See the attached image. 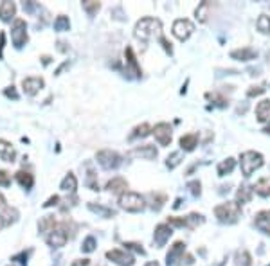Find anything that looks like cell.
Wrapping results in <instances>:
<instances>
[{"label": "cell", "instance_id": "1", "mask_svg": "<svg viewBox=\"0 0 270 266\" xmlns=\"http://www.w3.org/2000/svg\"><path fill=\"white\" fill-rule=\"evenodd\" d=\"M134 34L137 40L140 42H150L151 38H161L162 36V24L161 20L157 18H151V16H146V18H140L137 24H135Z\"/></svg>", "mask_w": 270, "mask_h": 266}, {"label": "cell", "instance_id": "2", "mask_svg": "<svg viewBox=\"0 0 270 266\" xmlns=\"http://www.w3.org/2000/svg\"><path fill=\"white\" fill-rule=\"evenodd\" d=\"M241 207L238 202H227V204H220L214 207V216L222 221V223H234L239 218Z\"/></svg>", "mask_w": 270, "mask_h": 266}, {"label": "cell", "instance_id": "3", "mask_svg": "<svg viewBox=\"0 0 270 266\" xmlns=\"http://www.w3.org/2000/svg\"><path fill=\"white\" fill-rule=\"evenodd\" d=\"M239 166H241V173L243 177H250L256 169H260L263 166V155L258 151H245L239 157Z\"/></svg>", "mask_w": 270, "mask_h": 266}, {"label": "cell", "instance_id": "4", "mask_svg": "<svg viewBox=\"0 0 270 266\" xmlns=\"http://www.w3.org/2000/svg\"><path fill=\"white\" fill-rule=\"evenodd\" d=\"M119 205L121 209L128 210V212H140V210H144V198L137 193L126 191L119 196Z\"/></svg>", "mask_w": 270, "mask_h": 266}, {"label": "cell", "instance_id": "5", "mask_svg": "<svg viewBox=\"0 0 270 266\" xmlns=\"http://www.w3.org/2000/svg\"><path fill=\"white\" fill-rule=\"evenodd\" d=\"M11 40L16 49H22L27 43V24L22 18H16L13 22V29H11Z\"/></svg>", "mask_w": 270, "mask_h": 266}, {"label": "cell", "instance_id": "6", "mask_svg": "<svg viewBox=\"0 0 270 266\" xmlns=\"http://www.w3.org/2000/svg\"><path fill=\"white\" fill-rule=\"evenodd\" d=\"M96 158L103 169H117L121 166V160H123L119 153L112 151V149H101V151H98Z\"/></svg>", "mask_w": 270, "mask_h": 266}, {"label": "cell", "instance_id": "7", "mask_svg": "<svg viewBox=\"0 0 270 266\" xmlns=\"http://www.w3.org/2000/svg\"><path fill=\"white\" fill-rule=\"evenodd\" d=\"M171 31L178 40L186 42L187 38L193 34V31H195V24H193L191 20H187V18H178V20H175V24H173Z\"/></svg>", "mask_w": 270, "mask_h": 266}, {"label": "cell", "instance_id": "8", "mask_svg": "<svg viewBox=\"0 0 270 266\" xmlns=\"http://www.w3.org/2000/svg\"><path fill=\"white\" fill-rule=\"evenodd\" d=\"M153 135H155L157 142L161 144V146H169L171 144V126L168 124V122H159V124L153 128Z\"/></svg>", "mask_w": 270, "mask_h": 266}, {"label": "cell", "instance_id": "9", "mask_svg": "<svg viewBox=\"0 0 270 266\" xmlns=\"http://www.w3.org/2000/svg\"><path fill=\"white\" fill-rule=\"evenodd\" d=\"M106 259L114 261L115 265H119V266H132L135 263L132 254H128L126 250H117V248L106 252Z\"/></svg>", "mask_w": 270, "mask_h": 266}, {"label": "cell", "instance_id": "10", "mask_svg": "<svg viewBox=\"0 0 270 266\" xmlns=\"http://www.w3.org/2000/svg\"><path fill=\"white\" fill-rule=\"evenodd\" d=\"M67 239H68V236L62 227L56 230H52V232H49V236H47V243H49V246H52V248H62V246H65Z\"/></svg>", "mask_w": 270, "mask_h": 266}, {"label": "cell", "instance_id": "11", "mask_svg": "<svg viewBox=\"0 0 270 266\" xmlns=\"http://www.w3.org/2000/svg\"><path fill=\"white\" fill-rule=\"evenodd\" d=\"M43 79L42 78H26L22 79V89H24V92H26L27 95H36L40 90L43 89Z\"/></svg>", "mask_w": 270, "mask_h": 266}, {"label": "cell", "instance_id": "12", "mask_svg": "<svg viewBox=\"0 0 270 266\" xmlns=\"http://www.w3.org/2000/svg\"><path fill=\"white\" fill-rule=\"evenodd\" d=\"M171 234H173V230L168 223L157 225L155 234H153V241H155V245L157 246H164L166 245V241L171 237Z\"/></svg>", "mask_w": 270, "mask_h": 266}, {"label": "cell", "instance_id": "13", "mask_svg": "<svg viewBox=\"0 0 270 266\" xmlns=\"http://www.w3.org/2000/svg\"><path fill=\"white\" fill-rule=\"evenodd\" d=\"M184 252H186V245L182 243V241H177L175 245L169 248V252H168V256H166V263L168 266H171L177 263V259H180L182 256H184Z\"/></svg>", "mask_w": 270, "mask_h": 266}, {"label": "cell", "instance_id": "14", "mask_svg": "<svg viewBox=\"0 0 270 266\" xmlns=\"http://www.w3.org/2000/svg\"><path fill=\"white\" fill-rule=\"evenodd\" d=\"M256 119L260 122H270V99H263L256 106Z\"/></svg>", "mask_w": 270, "mask_h": 266}, {"label": "cell", "instance_id": "15", "mask_svg": "<svg viewBox=\"0 0 270 266\" xmlns=\"http://www.w3.org/2000/svg\"><path fill=\"white\" fill-rule=\"evenodd\" d=\"M254 223L261 232H265V234L270 236V210H261V212L256 214Z\"/></svg>", "mask_w": 270, "mask_h": 266}, {"label": "cell", "instance_id": "16", "mask_svg": "<svg viewBox=\"0 0 270 266\" xmlns=\"http://www.w3.org/2000/svg\"><path fill=\"white\" fill-rule=\"evenodd\" d=\"M106 189L114 194H123V193H126V189H128V182H126L125 178L115 177L106 183Z\"/></svg>", "mask_w": 270, "mask_h": 266}, {"label": "cell", "instance_id": "17", "mask_svg": "<svg viewBox=\"0 0 270 266\" xmlns=\"http://www.w3.org/2000/svg\"><path fill=\"white\" fill-rule=\"evenodd\" d=\"M0 158L5 162H15L16 158V151L15 148L11 146V142L0 139Z\"/></svg>", "mask_w": 270, "mask_h": 266}, {"label": "cell", "instance_id": "18", "mask_svg": "<svg viewBox=\"0 0 270 266\" xmlns=\"http://www.w3.org/2000/svg\"><path fill=\"white\" fill-rule=\"evenodd\" d=\"M130 155L132 157H140V158H146V160H151V158L157 157V149L153 146H150V144H146V146L135 148Z\"/></svg>", "mask_w": 270, "mask_h": 266}, {"label": "cell", "instance_id": "19", "mask_svg": "<svg viewBox=\"0 0 270 266\" xmlns=\"http://www.w3.org/2000/svg\"><path fill=\"white\" fill-rule=\"evenodd\" d=\"M231 58L239 59V61H250V59H256V58H258V53H256L254 49L243 47V49H238V51H233Z\"/></svg>", "mask_w": 270, "mask_h": 266}, {"label": "cell", "instance_id": "20", "mask_svg": "<svg viewBox=\"0 0 270 266\" xmlns=\"http://www.w3.org/2000/svg\"><path fill=\"white\" fill-rule=\"evenodd\" d=\"M16 13V5L13 4V2H2L0 4V20H4V22H11L13 20V16H15Z\"/></svg>", "mask_w": 270, "mask_h": 266}, {"label": "cell", "instance_id": "21", "mask_svg": "<svg viewBox=\"0 0 270 266\" xmlns=\"http://www.w3.org/2000/svg\"><path fill=\"white\" fill-rule=\"evenodd\" d=\"M198 146V135L197 133H187L180 137V148L184 151H193Z\"/></svg>", "mask_w": 270, "mask_h": 266}, {"label": "cell", "instance_id": "22", "mask_svg": "<svg viewBox=\"0 0 270 266\" xmlns=\"http://www.w3.org/2000/svg\"><path fill=\"white\" fill-rule=\"evenodd\" d=\"M252 191L260 194V196H270V177H265V178H260L258 182L252 185Z\"/></svg>", "mask_w": 270, "mask_h": 266}, {"label": "cell", "instance_id": "23", "mask_svg": "<svg viewBox=\"0 0 270 266\" xmlns=\"http://www.w3.org/2000/svg\"><path fill=\"white\" fill-rule=\"evenodd\" d=\"M16 182L20 183V185H22L24 189H27V191H29V189H31L33 185H34V178H33L31 173H27V171H18V173H16Z\"/></svg>", "mask_w": 270, "mask_h": 266}, {"label": "cell", "instance_id": "24", "mask_svg": "<svg viewBox=\"0 0 270 266\" xmlns=\"http://www.w3.org/2000/svg\"><path fill=\"white\" fill-rule=\"evenodd\" d=\"M60 187H62L63 191H67V193H74L76 187H78V180H76V177H74L72 173H68L67 177L62 180V185H60Z\"/></svg>", "mask_w": 270, "mask_h": 266}, {"label": "cell", "instance_id": "25", "mask_svg": "<svg viewBox=\"0 0 270 266\" xmlns=\"http://www.w3.org/2000/svg\"><path fill=\"white\" fill-rule=\"evenodd\" d=\"M54 227H56V219H54V216H45V218H42L40 219V223H38L40 232H52Z\"/></svg>", "mask_w": 270, "mask_h": 266}, {"label": "cell", "instance_id": "26", "mask_svg": "<svg viewBox=\"0 0 270 266\" xmlns=\"http://www.w3.org/2000/svg\"><path fill=\"white\" fill-rule=\"evenodd\" d=\"M234 166H236V160H234V158H225V160H222L218 164V175L220 177H225V175H229V173L233 171Z\"/></svg>", "mask_w": 270, "mask_h": 266}, {"label": "cell", "instance_id": "27", "mask_svg": "<svg viewBox=\"0 0 270 266\" xmlns=\"http://www.w3.org/2000/svg\"><path fill=\"white\" fill-rule=\"evenodd\" d=\"M250 196H252V187L241 185L238 194H236V202H238V204H247V202H250Z\"/></svg>", "mask_w": 270, "mask_h": 266}, {"label": "cell", "instance_id": "28", "mask_svg": "<svg viewBox=\"0 0 270 266\" xmlns=\"http://www.w3.org/2000/svg\"><path fill=\"white\" fill-rule=\"evenodd\" d=\"M125 56H126V61H128V65H130V67L134 68V72L137 74V76H140V68H139V65H137V58H135V54H134V51H132V47H126Z\"/></svg>", "mask_w": 270, "mask_h": 266}, {"label": "cell", "instance_id": "29", "mask_svg": "<svg viewBox=\"0 0 270 266\" xmlns=\"http://www.w3.org/2000/svg\"><path fill=\"white\" fill-rule=\"evenodd\" d=\"M236 265L238 266H250L252 265V257L247 250H239L236 254Z\"/></svg>", "mask_w": 270, "mask_h": 266}, {"label": "cell", "instance_id": "30", "mask_svg": "<svg viewBox=\"0 0 270 266\" xmlns=\"http://www.w3.org/2000/svg\"><path fill=\"white\" fill-rule=\"evenodd\" d=\"M150 124L148 122H142V124H139L137 128L134 130V133L130 135V139H139V137H146V135H150Z\"/></svg>", "mask_w": 270, "mask_h": 266}, {"label": "cell", "instance_id": "31", "mask_svg": "<svg viewBox=\"0 0 270 266\" xmlns=\"http://www.w3.org/2000/svg\"><path fill=\"white\" fill-rule=\"evenodd\" d=\"M68 27H70V20H68V16L60 15L56 20H54V29H56V31H68Z\"/></svg>", "mask_w": 270, "mask_h": 266}, {"label": "cell", "instance_id": "32", "mask_svg": "<svg viewBox=\"0 0 270 266\" xmlns=\"http://www.w3.org/2000/svg\"><path fill=\"white\" fill-rule=\"evenodd\" d=\"M256 26H258V29H260L261 32L269 34L270 32V16L261 15L260 18H258V22H256Z\"/></svg>", "mask_w": 270, "mask_h": 266}, {"label": "cell", "instance_id": "33", "mask_svg": "<svg viewBox=\"0 0 270 266\" xmlns=\"http://www.w3.org/2000/svg\"><path fill=\"white\" fill-rule=\"evenodd\" d=\"M99 7H101V4H99V2H94V0H85L83 2V9L87 11L90 16L96 15V13L99 11Z\"/></svg>", "mask_w": 270, "mask_h": 266}, {"label": "cell", "instance_id": "34", "mask_svg": "<svg viewBox=\"0 0 270 266\" xmlns=\"http://www.w3.org/2000/svg\"><path fill=\"white\" fill-rule=\"evenodd\" d=\"M89 209L94 210V212L101 214V216H104V218H110V216H114V210H112V209H106V207H101V205L89 204Z\"/></svg>", "mask_w": 270, "mask_h": 266}, {"label": "cell", "instance_id": "35", "mask_svg": "<svg viewBox=\"0 0 270 266\" xmlns=\"http://www.w3.org/2000/svg\"><path fill=\"white\" fill-rule=\"evenodd\" d=\"M180 160H182V153L180 151H175V153H171V155L168 157L166 164H168V167H169V169H175V167L180 164Z\"/></svg>", "mask_w": 270, "mask_h": 266}, {"label": "cell", "instance_id": "36", "mask_svg": "<svg viewBox=\"0 0 270 266\" xmlns=\"http://www.w3.org/2000/svg\"><path fill=\"white\" fill-rule=\"evenodd\" d=\"M94 248H96V237L94 236H89V237H85L83 245H81V250L83 252H94Z\"/></svg>", "mask_w": 270, "mask_h": 266}, {"label": "cell", "instance_id": "37", "mask_svg": "<svg viewBox=\"0 0 270 266\" xmlns=\"http://www.w3.org/2000/svg\"><path fill=\"white\" fill-rule=\"evenodd\" d=\"M207 9H209V2H202L200 7L197 9V18H200V22L207 20Z\"/></svg>", "mask_w": 270, "mask_h": 266}, {"label": "cell", "instance_id": "38", "mask_svg": "<svg viewBox=\"0 0 270 266\" xmlns=\"http://www.w3.org/2000/svg\"><path fill=\"white\" fill-rule=\"evenodd\" d=\"M202 221L203 218L200 214H189V216H187V227H197V225H200Z\"/></svg>", "mask_w": 270, "mask_h": 266}, {"label": "cell", "instance_id": "39", "mask_svg": "<svg viewBox=\"0 0 270 266\" xmlns=\"http://www.w3.org/2000/svg\"><path fill=\"white\" fill-rule=\"evenodd\" d=\"M168 225H173V227H187V218H169L168 219Z\"/></svg>", "mask_w": 270, "mask_h": 266}, {"label": "cell", "instance_id": "40", "mask_svg": "<svg viewBox=\"0 0 270 266\" xmlns=\"http://www.w3.org/2000/svg\"><path fill=\"white\" fill-rule=\"evenodd\" d=\"M9 183H11L9 173L4 171V169H0V185H4V187H7Z\"/></svg>", "mask_w": 270, "mask_h": 266}, {"label": "cell", "instance_id": "41", "mask_svg": "<svg viewBox=\"0 0 270 266\" xmlns=\"http://www.w3.org/2000/svg\"><path fill=\"white\" fill-rule=\"evenodd\" d=\"M125 246L128 250H135L137 254H144V248H142L139 243H125Z\"/></svg>", "mask_w": 270, "mask_h": 266}, {"label": "cell", "instance_id": "42", "mask_svg": "<svg viewBox=\"0 0 270 266\" xmlns=\"http://www.w3.org/2000/svg\"><path fill=\"white\" fill-rule=\"evenodd\" d=\"M187 187L191 189V193L195 194V196H198V194H200V182H197V180H195V182L187 183Z\"/></svg>", "mask_w": 270, "mask_h": 266}, {"label": "cell", "instance_id": "43", "mask_svg": "<svg viewBox=\"0 0 270 266\" xmlns=\"http://www.w3.org/2000/svg\"><path fill=\"white\" fill-rule=\"evenodd\" d=\"M263 92H265L263 87H252V89L247 92V95H249V97H254V95H260V94H263Z\"/></svg>", "mask_w": 270, "mask_h": 266}, {"label": "cell", "instance_id": "44", "mask_svg": "<svg viewBox=\"0 0 270 266\" xmlns=\"http://www.w3.org/2000/svg\"><path fill=\"white\" fill-rule=\"evenodd\" d=\"M13 261H18L20 265L26 266L27 265V252H22V254H18V256L13 257Z\"/></svg>", "mask_w": 270, "mask_h": 266}, {"label": "cell", "instance_id": "45", "mask_svg": "<svg viewBox=\"0 0 270 266\" xmlns=\"http://www.w3.org/2000/svg\"><path fill=\"white\" fill-rule=\"evenodd\" d=\"M4 94L7 95V97H13V99H18V94H16L15 87H7V89L4 90Z\"/></svg>", "mask_w": 270, "mask_h": 266}, {"label": "cell", "instance_id": "46", "mask_svg": "<svg viewBox=\"0 0 270 266\" xmlns=\"http://www.w3.org/2000/svg\"><path fill=\"white\" fill-rule=\"evenodd\" d=\"M159 40H161L162 47L166 49V53H169V54H171V53H173V49H171V43L168 42V40H166V38H164V36H161V38H159Z\"/></svg>", "mask_w": 270, "mask_h": 266}, {"label": "cell", "instance_id": "47", "mask_svg": "<svg viewBox=\"0 0 270 266\" xmlns=\"http://www.w3.org/2000/svg\"><path fill=\"white\" fill-rule=\"evenodd\" d=\"M38 7L36 2H24V9L26 11H34Z\"/></svg>", "mask_w": 270, "mask_h": 266}, {"label": "cell", "instance_id": "48", "mask_svg": "<svg viewBox=\"0 0 270 266\" xmlns=\"http://www.w3.org/2000/svg\"><path fill=\"white\" fill-rule=\"evenodd\" d=\"M58 202H60V198H58V196H52V198H49L45 204H43V207H52V205H56Z\"/></svg>", "mask_w": 270, "mask_h": 266}, {"label": "cell", "instance_id": "49", "mask_svg": "<svg viewBox=\"0 0 270 266\" xmlns=\"http://www.w3.org/2000/svg\"><path fill=\"white\" fill-rule=\"evenodd\" d=\"M89 259H76L70 266H89Z\"/></svg>", "mask_w": 270, "mask_h": 266}, {"label": "cell", "instance_id": "50", "mask_svg": "<svg viewBox=\"0 0 270 266\" xmlns=\"http://www.w3.org/2000/svg\"><path fill=\"white\" fill-rule=\"evenodd\" d=\"M5 43V32H0V58H2V49Z\"/></svg>", "mask_w": 270, "mask_h": 266}, {"label": "cell", "instance_id": "51", "mask_svg": "<svg viewBox=\"0 0 270 266\" xmlns=\"http://www.w3.org/2000/svg\"><path fill=\"white\" fill-rule=\"evenodd\" d=\"M0 209H5V198L2 193H0Z\"/></svg>", "mask_w": 270, "mask_h": 266}, {"label": "cell", "instance_id": "52", "mask_svg": "<svg viewBox=\"0 0 270 266\" xmlns=\"http://www.w3.org/2000/svg\"><path fill=\"white\" fill-rule=\"evenodd\" d=\"M144 266H159V263H157V261H150V263H146Z\"/></svg>", "mask_w": 270, "mask_h": 266}, {"label": "cell", "instance_id": "53", "mask_svg": "<svg viewBox=\"0 0 270 266\" xmlns=\"http://www.w3.org/2000/svg\"><path fill=\"white\" fill-rule=\"evenodd\" d=\"M42 59H43V65H47V63L51 61V58H49V56H43Z\"/></svg>", "mask_w": 270, "mask_h": 266}, {"label": "cell", "instance_id": "54", "mask_svg": "<svg viewBox=\"0 0 270 266\" xmlns=\"http://www.w3.org/2000/svg\"><path fill=\"white\" fill-rule=\"evenodd\" d=\"M4 225H5L4 218H2V216H0V229H2V227H4Z\"/></svg>", "mask_w": 270, "mask_h": 266}, {"label": "cell", "instance_id": "55", "mask_svg": "<svg viewBox=\"0 0 270 266\" xmlns=\"http://www.w3.org/2000/svg\"><path fill=\"white\" fill-rule=\"evenodd\" d=\"M263 131H265V133H270V122H269V126H267V128Z\"/></svg>", "mask_w": 270, "mask_h": 266}]
</instances>
